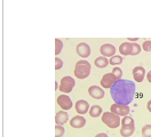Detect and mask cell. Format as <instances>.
Wrapping results in <instances>:
<instances>
[{
    "mask_svg": "<svg viewBox=\"0 0 151 137\" xmlns=\"http://www.w3.org/2000/svg\"><path fill=\"white\" fill-rule=\"evenodd\" d=\"M135 91H136L135 82L127 79H120L114 82V85L110 89V94L116 104L129 105L134 100Z\"/></svg>",
    "mask_w": 151,
    "mask_h": 137,
    "instance_id": "cell-1",
    "label": "cell"
},
{
    "mask_svg": "<svg viewBox=\"0 0 151 137\" xmlns=\"http://www.w3.org/2000/svg\"><path fill=\"white\" fill-rule=\"evenodd\" d=\"M91 70H92V66H91V63L88 61H85V60H81V61H78L76 63L75 66V77L77 79H86L89 74H91Z\"/></svg>",
    "mask_w": 151,
    "mask_h": 137,
    "instance_id": "cell-2",
    "label": "cell"
},
{
    "mask_svg": "<svg viewBox=\"0 0 151 137\" xmlns=\"http://www.w3.org/2000/svg\"><path fill=\"white\" fill-rule=\"evenodd\" d=\"M102 122H103L105 126L111 128V129L118 128L122 125L120 117L113 114L112 112H103V114H102Z\"/></svg>",
    "mask_w": 151,
    "mask_h": 137,
    "instance_id": "cell-3",
    "label": "cell"
},
{
    "mask_svg": "<svg viewBox=\"0 0 151 137\" xmlns=\"http://www.w3.org/2000/svg\"><path fill=\"white\" fill-rule=\"evenodd\" d=\"M75 85L76 80L72 77H69V75L63 77L61 79V81H60V90L62 91V93H64V94H69V93L72 91Z\"/></svg>",
    "mask_w": 151,
    "mask_h": 137,
    "instance_id": "cell-4",
    "label": "cell"
},
{
    "mask_svg": "<svg viewBox=\"0 0 151 137\" xmlns=\"http://www.w3.org/2000/svg\"><path fill=\"white\" fill-rule=\"evenodd\" d=\"M110 112L118 117H127L129 113V106L128 105H119V104H112L110 108Z\"/></svg>",
    "mask_w": 151,
    "mask_h": 137,
    "instance_id": "cell-5",
    "label": "cell"
},
{
    "mask_svg": "<svg viewBox=\"0 0 151 137\" xmlns=\"http://www.w3.org/2000/svg\"><path fill=\"white\" fill-rule=\"evenodd\" d=\"M57 104L63 111H68V110L72 109V106H73L71 98L65 94H62L61 96L57 97Z\"/></svg>",
    "mask_w": 151,
    "mask_h": 137,
    "instance_id": "cell-6",
    "label": "cell"
},
{
    "mask_svg": "<svg viewBox=\"0 0 151 137\" xmlns=\"http://www.w3.org/2000/svg\"><path fill=\"white\" fill-rule=\"evenodd\" d=\"M116 81H118V80L116 79V77L113 75L112 73H105L102 77V79H101V87L106 88V89H111V87L114 85Z\"/></svg>",
    "mask_w": 151,
    "mask_h": 137,
    "instance_id": "cell-7",
    "label": "cell"
},
{
    "mask_svg": "<svg viewBox=\"0 0 151 137\" xmlns=\"http://www.w3.org/2000/svg\"><path fill=\"white\" fill-rule=\"evenodd\" d=\"M76 52L81 58H87L91 55V47L87 45L86 42H80L76 47Z\"/></svg>",
    "mask_w": 151,
    "mask_h": 137,
    "instance_id": "cell-8",
    "label": "cell"
},
{
    "mask_svg": "<svg viewBox=\"0 0 151 137\" xmlns=\"http://www.w3.org/2000/svg\"><path fill=\"white\" fill-rule=\"evenodd\" d=\"M88 94L91 95V97H93L94 100H102L104 97V90L102 87L100 86H91L88 88Z\"/></svg>",
    "mask_w": 151,
    "mask_h": 137,
    "instance_id": "cell-9",
    "label": "cell"
},
{
    "mask_svg": "<svg viewBox=\"0 0 151 137\" xmlns=\"http://www.w3.org/2000/svg\"><path fill=\"white\" fill-rule=\"evenodd\" d=\"M75 108H76L77 113L80 114V115H84L87 112H89V104H88V102H86L85 100H77L75 104Z\"/></svg>",
    "mask_w": 151,
    "mask_h": 137,
    "instance_id": "cell-10",
    "label": "cell"
},
{
    "mask_svg": "<svg viewBox=\"0 0 151 137\" xmlns=\"http://www.w3.org/2000/svg\"><path fill=\"white\" fill-rule=\"evenodd\" d=\"M100 52H101V54L102 56L104 57H113L114 56V53H116V47L111 44H104V45L101 46V48H100Z\"/></svg>",
    "mask_w": 151,
    "mask_h": 137,
    "instance_id": "cell-11",
    "label": "cell"
},
{
    "mask_svg": "<svg viewBox=\"0 0 151 137\" xmlns=\"http://www.w3.org/2000/svg\"><path fill=\"white\" fill-rule=\"evenodd\" d=\"M145 77V69L143 66H135L133 69V78L136 82H142Z\"/></svg>",
    "mask_w": 151,
    "mask_h": 137,
    "instance_id": "cell-12",
    "label": "cell"
},
{
    "mask_svg": "<svg viewBox=\"0 0 151 137\" xmlns=\"http://www.w3.org/2000/svg\"><path fill=\"white\" fill-rule=\"evenodd\" d=\"M86 125V119L83 115H76L70 120V126L76 129L83 128Z\"/></svg>",
    "mask_w": 151,
    "mask_h": 137,
    "instance_id": "cell-13",
    "label": "cell"
},
{
    "mask_svg": "<svg viewBox=\"0 0 151 137\" xmlns=\"http://www.w3.org/2000/svg\"><path fill=\"white\" fill-rule=\"evenodd\" d=\"M69 121V114L66 113V111H58L55 115V122L58 126H62V125H65L66 122Z\"/></svg>",
    "mask_w": 151,
    "mask_h": 137,
    "instance_id": "cell-14",
    "label": "cell"
},
{
    "mask_svg": "<svg viewBox=\"0 0 151 137\" xmlns=\"http://www.w3.org/2000/svg\"><path fill=\"white\" fill-rule=\"evenodd\" d=\"M132 49L133 46L131 42H123L122 45L119 46V53L124 56H127V55H132Z\"/></svg>",
    "mask_w": 151,
    "mask_h": 137,
    "instance_id": "cell-15",
    "label": "cell"
},
{
    "mask_svg": "<svg viewBox=\"0 0 151 137\" xmlns=\"http://www.w3.org/2000/svg\"><path fill=\"white\" fill-rule=\"evenodd\" d=\"M135 131V125L131 126H122L120 128V135L123 137H131Z\"/></svg>",
    "mask_w": 151,
    "mask_h": 137,
    "instance_id": "cell-16",
    "label": "cell"
},
{
    "mask_svg": "<svg viewBox=\"0 0 151 137\" xmlns=\"http://www.w3.org/2000/svg\"><path fill=\"white\" fill-rule=\"evenodd\" d=\"M88 113H89V115L92 118H99L100 115L103 114V110H102V108L100 105H93V106H91Z\"/></svg>",
    "mask_w": 151,
    "mask_h": 137,
    "instance_id": "cell-17",
    "label": "cell"
},
{
    "mask_svg": "<svg viewBox=\"0 0 151 137\" xmlns=\"http://www.w3.org/2000/svg\"><path fill=\"white\" fill-rule=\"evenodd\" d=\"M108 64H109V60L106 57H104V56H100V57H97L95 60V65L99 69H103L105 66H108Z\"/></svg>",
    "mask_w": 151,
    "mask_h": 137,
    "instance_id": "cell-18",
    "label": "cell"
},
{
    "mask_svg": "<svg viewBox=\"0 0 151 137\" xmlns=\"http://www.w3.org/2000/svg\"><path fill=\"white\" fill-rule=\"evenodd\" d=\"M123 63V57L122 56H118V55H114L113 57H111L109 60V64L110 65H113V66H117L119 64Z\"/></svg>",
    "mask_w": 151,
    "mask_h": 137,
    "instance_id": "cell-19",
    "label": "cell"
},
{
    "mask_svg": "<svg viewBox=\"0 0 151 137\" xmlns=\"http://www.w3.org/2000/svg\"><path fill=\"white\" fill-rule=\"evenodd\" d=\"M111 73L116 77L117 80H120L122 77H123V71H122V69H120L119 66H114V67L112 69V72Z\"/></svg>",
    "mask_w": 151,
    "mask_h": 137,
    "instance_id": "cell-20",
    "label": "cell"
},
{
    "mask_svg": "<svg viewBox=\"0 0 151 137\" xmlns=\"http://www.w3.org/2000/svg\"><path fill=\"white\" fill-rule=\"evenodd\" d=\"M141 133L143 137H151V125H145L142 128Z\"/></svg>",
    "mask_w": 151,
    "mask_h": 137,
    "instance_id": "cell-21",
    "label": "cell"
},
{
    "mask_svg": "<svg viewBox=\"0 0 151 137\" xmlns=\"http://www.w3.org/2000/svg\"><path fill=\"white\" fill-rule=\"evenodd\" d=\"M63 49V42L60 39H55V54L58 55Z\"/></svg>",
    "mask_w": 151,
    "mask_h": 137,
    "instance_id": "cell-22",
    "label": "cell"
},
{
    "mask_svg": "<svg viewBox=\"0 0 151 137\" xmlns=\"http://www.w3.org/2000/svg\"><path fill=\"white\" fill-rule=\"evenodd\" d=\"M64 133H65V129L63 126H58L56 125L55 126V137H61L64 135Z\"/></svg>",
    "mask_w": 151,
    "mask_h": 137,
    "instance_id": "cell-23",
    "label": "cell"
},
{
    "mask_svg": "<svg viewBox=\"0 0 151 137\" xmlns=\"http://www.w3.org/2000/svg\"><path fill=\"white\" fill-rule=\"evenodd\" d=\"M131 125H134V120L131 117H124L122 119V126H131Z\"/></svg>",
    "mask_w": 151,
    "mask_h": 137,
    "instance_id": "cell-24",
    "label": "cell"
},
{
    "mask_svg": "<svg viewBox=\"0 0 151 137\" xmlns=\"http://www.w3.org/2000/svg\"><path fill=\"white\" fill-rule=\"evenodd\" d=\"M133 46V49H132V55H139L140 54V52H141L142 47L139 44H136V42H133L132 44Z\"/></svg>",
    "mask_w": 151,
    "mask_h": 137,
    "instance_id": "cell-25",
    "label": "cell"
},
{
    "mask_svg": "<svg viewBox=\"0 0 151 137\" xmlns=\"http://www.w3.org/2000/svg\"><path fill=\"white\" fill-rule=\"evenodd\" d=\"M142 48L144 52H151V40H145L142 45Z\"/></svg>",
    "mask_w": 151,
    "mask_h": 137,
    "instance_id": "cell-26",
    "label": "cell"
},
{
    "mask_svg": "<svg viewBox=\"0 0 151 137\" xmlns=\"http://www.w3.org/2000/svg\"><path fill=\"white\" fill-rule=\"evenodd\" d=\"M62 67H63V61H62L61 58L56 57V58H55V70H60V69H62Z\"/></svg>",
    "mask_w": 151,
    "mask_h": 137,
    "instance_id": "cell-27",
    "label": "cell"
},
{
    "mask_svg": "<svg viewBox=\"0 0 151 137\" xmlns=\"http://www.w3.org/2000/svg\"><path fill=\"white\" fill-rule=\"evenodd\" d=\"M95 137H109V136H108V134H105V133H100V134H97Z\"/></svg>",
    "mask_w": 151,
    "mask_h": 137,
    "instance_id": "cell-28",
    "label": "cell"
},
{
    "mask_svg": "<svg viewBox=\"0 0 151 137\" xmlns=\"http://www.w3.org/2000/svg\"><path fill=\"white\" fill-rule=\"evenodd\" d=\"M147 80H148L149 82H151V70L147 73Z\"/></svg>",
    "mask_w": 151,
    "mask_h": 137,
    "instance_id": "cell-29",
    "label": "cell"
},
{
    "mask_svg": "<svg viewBox=\"0 0 151 137\" xmlns=\"http://www.w3.org/2000/svg\"><path fill=\"white\" fill-rule=\"evenodd\" d=\"M147 109H148V111L151 113V100L148 102V104H147Z\"/></svg>",
    "mask_w": 151,
    "mask_h": 137,
    "instance_id": "cell-30",
    "label": "cell"
},
{
    "mask_svg": "<svg viewBox=\"0 0 151 137\" xmlns=\"http://www.w3.org/2000/svg\"><path fill=\"white\" fill-rule=\"evenodd\" d=\"M129 41H137V38H131Z\"/></svg>",
    "mask_w": 151,
    "mask_h": 137,
    "instance_id": "cell-31",
    "label": "cell"
}]
</instances>
